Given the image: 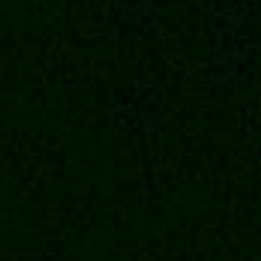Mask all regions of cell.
<instances>
[{
	"instance_id": "obj_2",
	"label": "cell",
	"mask_w": 261,
	"mask_h": 261,
	"mask_svg": "<svg viewBox=\"0 0 261 261\" xmlns=\"http://www.w3.org/2000/svg\"><path fill=\"white\" fill-rule=\"evenodd\" d=\"M261 69V39H207V79L216 87H249Z\"/></svg>"
},
{
	"instance_id": "obj_3",
	"label": "cell",
	"mask_w": 261,
	"mask_h": 261,
	"mask_svg": "<svg viewBox=\"0 0 261 261\" xmlns=\"http://www.w3.org/2000/svg\"><path fill=\"white\" fill-rule=\"evenodd\" d=\"M261 0H207V39H258Z\"/></svg>"
},
{
	"instance_id": "obj_4",
	"label": "cell",
	"mask_w": 261,
	"mask_h": 261,
	"mask_svg": "<svg viewBox=\"0 0 261 261\" xmlns=\"http://www.w3.org/2000/svg\"><path fill=\"white\" fill-rule=\"evenodd\" d=\"M111 27L126 39H156L165 30V0H108Z\"/></svg>"
},
{
	"instance_id": "obj_1",
	"label": "cell",
	"mask_w": 261,
	"mask_h": 261,
	"mask_svg": "<svg viewBox=\"0 0 261 261\" xmlns=\"http://www.w3.org/2000/svg\"><path fill=\"white\" fill-rule=\"evenodd\" d=\"M111 111L120 129L153 132L165 120V90L147 79L120 81L111 96Z\"/></svg>"
}]
</instances>
